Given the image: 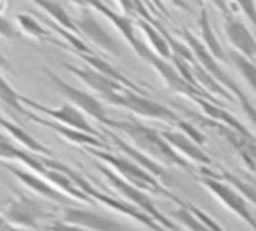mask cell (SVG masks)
Masks as SVG:
<instances>
[{
  "mask_svg": "<svg viewBox=\"0 0 256 231\" xmlns=\"http://www.w3.org/2000/svg\"><path fill=\"white\" fill-rule=\"evenodd\" d=\"M112 127L117 131L128 134L132 139V143L143 150V153H148L152 157L157 158L158 162L166 165H178V167L185 169V171H192L188 165V162L185 158H182L174 151V148L162 138L160 132H157L155 129H150L143 124H138L134 120H114Z\"/></svg>",
  "mask_w": 256,
  "mask_h": 231,
  "instance_id": "6da1fadb",
  "label": "cell"
},
{
  "mask_svg": "<svg viewBox=\"0 0 256 231\" xmlns=\"http://www.w3.org/2000/svg\"><path fill=\"white\" fill-rule=\"evenodd\" d=\"M0 212L7 219V223L12 225L14 228L18 226V228L26 230L38 228L40 221L51 216L44 202H40L38 198L28 197L21 191H16V197L10 202H7Z\"/></svg>",
  "mask_w": 256,
  "mask_h": 231,
  "instance_id": "7a4b0ae2",
  "label": "cell"
},
{
  "mask_svg": "<svg viewBox=\"0 0 256 231\" xmlns=\"http://www.w3.org/2000/svg\"><path fill=\"white\" fill-rule=\"evenodd\" d=\"M91 153L94 155L96 158L100 160L106 162L108 165L115 169L120 176H124V179L131 185H134L136 188L143 191H154V193H162L166 195L168 198L174 202H180L178 198H174L171 193L164 190L160 185H158V179H154V176L150 174L148 171H145L143 167H140L136 162H132L131 158H122L118 155H114V153H106V151H102L100 148H92Z\"/></svg>",
  "mask_w": 256,
  "mask_h": 231,
  "instance_id": "3957f363",
  "label": "cell"
},
{
  "mask_svg": "<svg viewBox=\"0 0 256 231\" xmlns=\"http://www.w3.org/2000/svg\"><path fill=\"white\" fill-rule=\"evenodd\" d=\"M44 75L51 80V84L56 87V91L60 92L61 96L66 97L68 103H72L74 106H77L78 110L84 111V113L89 115V117H92L94 120H98V122H102V124L108 125V127H112L114 120L108 117L106 108H104V104L98 99V97L92 96V94H89V92H86V91H82V89L75 87V85L68 84L66 80H63L61 77H58L56 73H52V71L48 70V68H44Z\"/></svg>",
  "mask_w": 256,
  "mask_h": 231,
  "instance_id": "277c9868",
  "label": "cell"
},
{
  "mask_svg": "<svg viewBox=\"0 0 256 231\" xmlns=\"http://www.w3.org/2000/svg\"><path fill=\"white\" fill-rule=\"evenodd\" d=\"M98 171L102 172L104 178H106V181L110 183L112 188H114L120 197H124L129 204H132L134 207H138L140 211H143L145 214H148L150 218H152L154 221H157L164 230L174 231V225H172V223L169 221L164 214H160V211L155 207L154 202L150 200L148 195H146L145 191L140 190V188H136L134 185H131V183H128L126 179H122L120 176L115 174V172H112L110 169H106L104 165H98Z\"/></svg>",
  "mask_w": 256,
  "mask_h": 231,
  "instance_id": "5b68a950",
  "label": "cell"
},
{
  "mask_svg": "<svg viewBox=\"0 0 256 231\" xmlns=\"http://www.w3.org/2000/svg\"><path fill=\"white\" fill-rule=\"evenodd\" d=\"M106 103L112 104V106L126 108V110L145 118H154V120H162V122H176V124L180 122L178 115L174 111H171L169 108L145 97V94L131 91V89H126L124 92L114 94Z\"/></svg>",
  "mask_w": 256,
  "mask_h": 231,
  "instance_id": "8992f818",
  "label": "cell"
},
{
  "mask_svg": "<svg viewBox=\"0 0 256 231\" xmlns=\"http://www.w3.org/2000/svg\"><path fill=\"white\" fill-rule=\"evenodd\" d=\"M21 103H23L24 106L32 108V110L38 111V113L46 115V117L51 118V120H56V122H60V124L68 125V127H74V129H77V131L88 132V134L98 136L100 138L98 131L89 124V120L86 118L84 111H80L72 103H63L58 108H49V106H46V104L37 103V101L30 99V97H24V96H21Z\"/></svg>",
  "mask_w": 256,
  "mask_h": 231,
  "instance_id": "52a82bcc",
  "label": "cell"
},
{
  "mask_svg": "<svg viewBox=\"0 0 256 231\" xmlns=\"http://www.w3.org/2000/svg\"><path fill=\"white\" fill-rule=\"evenodd\" d=\"M200 183H202V185L208 188V190L211 191V193L214 195V197L218 198L230 212H232V214H236L237 218H240L244 223H248V225L256 231V219L253 218V214H251L248 200L242 197V195L237 193L232 186L225 185V183H222L220 179H216L214 176H212V178H202Z\"/></svg>",
  "mask_w": 256,
  "mask_h": 231,
  "instance_id": "ba28073f",
  "label": "cell"
},
{
  "mask_svg": "<svg viewBox=\"0 0 256 231\" xmlns=\"http://www.w3.org/2000/svg\"><path fill=\"white\" fill-rule=\"evenodd\" d=\"M75 24H77L78 31H80L89 42L98 45L104 52L114 54V56H120L122 54V45L118 44L117 38L100 23L98 17L92 14L91 9H82L80 16L75 19Z\"/></svg>",
  "mask_w": 256,
  "mask_h": 231,
  "instance_id": "9c48e42d",
  "label": "cell"
},
{
  "mask_svg": "<svg viewBox=\"0 0 256 231\" xmlns=\"http://www.w3.org/2000/svg\"><path fill=\"white\" fill-rule=\"evenodd\" d=\"M0 165H2L7 172H10L18 181L23 183L28 190L34 191L35 195H38V197L46 198V200H49V202H54V204H60V205L68 204L66 195L61 193V191L58 190L56 186H52L51 183L46 181L44 176L30 171V169L20 167V165H10V164H7V162H0Z\"/></svg>",
  "mask_w": 256,
  "mask_h": 231,
  "instance_id": "30bf717a",
  "label": "cell"
},
{
  "mask_svg": "<svg viewBox=\"0 0 256 231\" xmlns=\"http://www.w3.org/2000/svg\"><path fill=\"white\" fill-rule=\"evenodd\" d=\"M63 66L66 68L74 77H77L80 82H84L89 89H92L98 96H102L103 101H108L114 94L124 92L126 89H128L122 84H118L117 80H114V78L100 73L98 70L88 66V64H86V66H74V64L63 63Z\"/></svg>",
  "mask_w": 256,
  "mask_h": 231,
  "instance_id": "8fae6325",
  "label": "cell"
},
{
  "mask_svg": "<svg viewBox=\"0 0 256 231\" xmlns=\"http://www.w3.org/2000/svg\"><path fill=\"white\" fill-rule=\"evenodd\" d=\"M63 221L82 226L88 231H129L124 225L108 216L88 211V209L66 207V205L63 209Z\"/></svg>",
  "mask_w": 256,
  "mask_h": 231,
  "instance_id": "7c38bea8",
  "label": "cell"
},
{
  "mask_svg": "<svg viewBox=\"0 0 256 231\" xmlns=\"http://www.w3.org/2000/svg\"><path fill=\"white\" fill-rule=\"evenodd\" d=\"M24 117H26L28 120L35 122V124H40L42 127L49 129V131L56 132L60 138L70 141V143H74V144H78V146L106 148V143L100 139L98 136H91V134H88V132L77 131V129H74V127H68V125H64V124H60V122H56V120H51V118H44V117H40V115L34 113L32 110L24 111Z\"/></svg>",
  "mask_w": 256,
  "mask_h": 231,
  "instance_id": "4fadbf2b",
  "label": "cell"
},
{
  "mask_svg": "<svg viewBox=\"0 0 256 231\" xmlns=\"http://www.w3.org/2000/svg\"><path fill=\"white\" fill-rule=\"evenodd\" d=\"M94 9L96 12H102L104 17H108V19L114 23V26L117 28L118 31L122 33V37L126 38V40L131 44L132 49L136 50V54H138L142 59L148 61L150 56H152L154 52H150L148 49H146L145 45H143V42L138 40V37L134 35V26H132V21L129 19L126 14H118V12H114V10L110 9V7L106 5V3H103L102 0H92L91 3V10Z\"/></svg>",
  "mask_w": 256,
  "mask_h": 231,
  "instance_id": "5bb4252c",
  "label": "cell"
},
{
  "mask_svg": "<svg viewBox=\"0 0 256 231\" xmlns=\"http://www.w3.org/2000/svg\"><path fill=\"white\" fill-rule=\"evenodd\" d=\"M183 37L186 38V42H188V45H190V49H192V52L197 56V59H199V63L202 64V66L208 70V73L209 75H212V77L216 78V80H220V84H223V85H226V87L230 89V92L232 94H236L239 99H242L244 97V92L240 91L239 87H237L236 84L232 82V78L228 77V75L225 73V71L222 70V68L218 66V64L214 63V59H212V56H211V52H209L206 47L200 44L199 40H197L196 37H194L192 33H188V31H185L183 33Z\"/></svg>",
  "mask_w": 256,
  "mask_h": 231,
  "instance_id": "9a60e30c",
  "label": "cell"
},
{
  "mask_svg": "<svg viewBox=\"0 0 256 231\" xmlns=\"http://www.w3.org/2000/svg\"><path fill=\"white\" fill-rule=\"evenodd\" d=\"M225 35L230 44L236 47L237 52H240L246 57H256V38L244 23L234 19L232 16H226Z\"/></svg>",
  "mask_w": 256,
  "mask_h": 231,
  "instance_id": "2e32d148",
  "label": "cell"
},
{
  "mask_svg": "<svg viewBox=\"0 0 256 231\" xmlns=\"http://www.w3.org/2000/svg\"><path fill=\"white\" fill-rule=\"evenodd\" d=\"M148 63L152 64V66L155 68V71L160 75L162 80L166 82L168 87H171L172 91L183 92V94H186V96H190V97L196 99V96H197L196 87H194L192 84H186L185 78H183L182 75L174 70V66H171V64L166 63L164 57H157L155 54H152L150 59H148Z\"/></svg>",
  "mask_w": 256,
  "mask_h": 231,
  "instance_id": "e0dca14e",
  "label": "cell"
},
{
  "mask_svg": "<svg viewBox=\"0 0 256 231\" xmlns=\"http://www.w3.org/2000/svg\"><path fill=\"white\" fill-rule=\"evenodd\" d=\"M160 134H162V138L168 141L174 150H178L180 153L186 155V157L192 158V160L199 162L200 165H211V158H209L199 148V144L190 139L188 136L180 134V132H171V131H162Z\"/></svg>",
  "mask_w": 256,
  "mask_h": 231,
  "instance_id": "ac0fdd59",
  "label": "cell"
},
{
  "mask_svg": "<svg viewBox=\"0 0 256 231\" xmlns=\"http://www.w3.org/2000/svg\"><path fill=\"white\" fill-rule=\"evenodd\" d=\"M0 127H2L4 131H6L12 139H16L20 144H23V146L26 148L28 151H34V153L44 155V157H51V151H49L48 148L44 146V144L38 143V141L35 139L34 136L30 134V132H26L23 127H20V125L14 124V122L7 120V118L2 117V115H0Z\"/></svg>",
  "mask_w": 256,
  "mask_h": 231,
  "instance_id": "d6986e66",
  "label": "cell"
},
{
  "mask_svg": "<svg viewBox=\"0 0 256 231\" xmlns=\"http://www.w3.org/2000/svg\"><path fill=\"white\" fill-rule=\"evenodd\" d=\"M110 138H112V141H114V143L117 144L118 148H120L122 151H124L126 155H128L129 158H131L132 162H136L140 167H143L145 171H148L150 174L154 176V178H157V179H166V178H168V172L164 171V167H160L157 162H154L152 158L148 157V155H145L143 151H138L136 148L129 146L128 143H124V141H122L120 138H117V136L112 134V132H110Z\"/></svg>",
  "mask_w": 256,
  "mask_h": 231,
  "instance_id": "ffe728a7",
  "label": "cell"
},
{
  "mask_svg": "<svg viewBox=\"0 0 256 231\" xmlns=\"http://www.w3.org/2000/svg\"><path fill=\"white\" fill-rule=\"evenodd\" d=\"M44 178L49 179V183H51L52 186H56L61 193H64L66 197L74 198V200L84 202V204H92V202H94L91 197H88L80 188L75 185L74 179H72L68 174H64V172L56 171V169H49L48 174H46Z\"/></svg>",
  "mask_w": 256,
  "mask_h": 231,
  "instance_id": "44dd1931",
  "label": "cell"
},
{
  "mask_svg": "<svg viewBox=\"0 0 256 231\" xmlns=\"http://www.w3.org/2000/svg\"><path fill=\"white\" fill-rule=\"evenodd\" d=\"M16 26L24 37H30V38H35V40H42V42H54V44L61 45L58 42V38L51 35V31L46 30L38 19H35L32 14H16Z\"/></svg>",
  "mask_w": 256,
  "mask_h": 231,
  "instance_id": "7402d4cb",
  "label": "cell"
},
{
  "mask_svg": "<svg viewBox=\"0 0 256 231\" xmlns=\"http://www.w3.org/2000/svg\"><path fill=\"white\" fill-rule=\"evenodd\" d=\"M78 56H80V59L84 61L88 66H91V68H94V70H98L100 73H103V75H106V77H110V78H114V80H117L118 84H122L124 87H128V89H131V91H136V92H140V89H138V85H134L131 80H129L126 75H122L118 70H115L114 66H112L108 61H104L103 57H100V56H96V54H86V52H78Z\"/></svg>",
  "mask_w": 256,
  "mask_h": 231,
  "instance_id": "603a6c76",
  "label": "cell"
},
{
  "mask_svg": "<svg viewBox=\"0 0 256 231\" xmlns=\"http://www.w3.org/2000/svg\"><path fill=\"white\" fill-rule=\"evenodd\" d=\"M32 2L40 7L49 17H52L54 23H58L60 26H63L64 30L72 31V33L80 35L77 24H75V19L66 12V9H64L60 2H56V0H32Z\"/></svg>",
  "mask_w": 256,
  "mask_h": 231,
  "instance_id": "cb8c5ba5",
  "label": "cell"
},
{
  "mask_svg": "<svg viewBox=\"0 0 256 231\" xmlns=\"http://www.w3.org/2000/svg\"><path fill=\"white\" fill-rule=\"evenodd\" d=\"M199 24H200V38L204 40V47L209 50V52H211V56L216 57V59H225V52H223V47L220 45V42L216 40L214 33H212L206 9H202V12H200Z\"/></svg>",
  "mask_w": 256,
  "mask_h": 231,
  "instance_id": "d4e9b609",
  "label": "cell"
},
{
  "mask_svg": "<svg viewBox=\"0 0 256 231\" xmlns=\"http://www.w3.org/2000/svg\"><path fill=\"white\" fill-rule=\"evenodd\" d=\"M171 216H172L174 221H178L183 228L188 230V231H211L196 214H194L192 211H190L186 204H182V207L176 209V211H172Z\"/></svg>",
  "mask_w": 256,
  "mask_h": 231,
  "instance_id": "484cf974",
  "label": "cell"
},
{
  "mask_svg": "<svg viewBox=\"0 0 256 231\" xmlns=\"http://www.w3.org/2000/svg\"><path fill=\"white\" fill-rule=\"evenodd\" d=\"M0 101H2L6 106L12 108V110H16L18 113H21V115H24V111L28 110V108L21 103V94L2 77V73H0Z\"/></svg>",
  "mask_w": 256,
  "mask_h": 231,
  "instance_id": "4316f807",
  "label": "cell"
},
{
  "mask_svg": "<svg viewBox=\"0 0 256 231\" xmlns=\"http://www.w3.org/2000/svg\"><path fill=\"white\" fill-rule=\"evenodd\" d=\"M228 56H230V61L237 66L239 73L244 77V80H246L248 84H250V87L256 92V66L250 61V57L242 56V54L237 52V50L228 52Z\"/></svg>",
  "mask_w": 256,
  "mask_h": 231,
  "instance_id": "83f0119b",
  "label": "cell"
},
{
  "mask_svg": "<svg viewBox=\"0 0 256 231\" xmlns=\"http://www.w3.org/2000/svg\"><path fill=\"white\" fill-rule=\"evenodd\" d=\"M140 26H142V30L145 31V35H146V38L150 40V44L154 45V49L157 50V54H160L164 59H168L169 56H171V45H169V42H168V38L166 37H162L160 33H158L157 30H154L152 28V24L150 23H146V21H140Z\"/></svg>",
  "mask_w": 256,
  "mask_h": 231,
  "instance_id": "f1b7e54d",
  "label": "cell"
},
{
  "mask_svg": "<svg viewBox=\"0 0 256 231\" xmlns=\"http://www.w3.org/2000/svg\"><path fill=\"white\" fill-rule=\"evenodd\" d=\"M46 24H48V26H51V30L56 31V33L60 35L61 38H64V40H66L68 44H70V47H72L74 50H77V52L92 54V52H91V49H89V47L80 40V37H78V35H75V33H72V31L64 30L63 26H60L58 23H52V21H49V19L46 21Z\"/></svg>",
  "mask_w": 256,
  "mask_h": 231,
  "instance_id": "f546056e",
  "label": "cell"
},
{
  "mask_svg": "<svg viewBox=\"0 0 256 231\" xmlns=\"http://www.w3.org/2000/svg\"><path fill=\"white\" fill-rule=\"evenodd\" d=\"M223 179H226V181L236 188V190L240 191V195H242L244 198H248L251 204L256 205V188L254 186L248 185V183H244V181H239V179H237L236 176H232V174H223Z\"/></svg>",
  "mask_w": 256,
  "mask_h": 231,
  "instance_id": "4dcf8cb0",
  "label": "cell"
},
{
  "mask_svg": "<svg viewBox=\"0 0 256 231\" xmlns=\"http://www.w3.org/2000/svg\"><path fill=\"white\" fill-rule=\"evenodd\" d=\"M0 37L6 38V40H23L24 35L18 30L16 24L10 23V19L0 14Z\"/></svg>",
  "mask_w": 256,
  "mask_h": 231,
  "instance_id": "1f68e13d",
  "label": "cell"
},
{
  "mask_svg": "<svg viewBox=\"0 0 256 231\" xmlns=\"http://www.w3.org/2000/svg\"><path fill=\"white\" fill-rule=\"evenodd\" d=\"M237 5L242 9V12L248 16V19L256 26V2L254 0H236Z\"/></svg>",
  "mask_w": 256,
  "mask_h": 231,
  "instance_id": "d6a6232c",
  "label": "cell"
},
{
  "mask_svg": "<svg viewBox=\"0 0 256 231\" xmlns=\"http://www.w3.org/2000/svg\"><path fill=\"white\" fill-rule=\"evenodd\" d=\"M178 127L182 129L183 132H185V136H188V138L192 139V141H196V143L202 144L204 141H206V139H204V136L200 134V132L197 131V129H194V127H192V125H190V124H186V122L180 120V122H178Z\"/></svg>",
  "mask_w": 256,
  "mask_h": 231,
  "instance_id": "836d02e7",
  "label": "cell"
},
{
  "mask_svg": "<svg viewBox=\"0 0 256 231\" xmlns=\"http://www.w3.org/2000/svg\"><path fill=\"white\" fill-rule=\"evenodd\" d=\"M48 231H88L82 226H77V225H72V223H66V221H54L51 225L48 226Z\"/></svg>",
  "mask_w": 256,
  "mask_h": 231,
  "instance_id": "e575fe53",
  "label": "cell"
},
{
  "mask_svg": "<svg viewBox=\"0 0 256 231\" xmlns=\"http://www.w3.org/2000/svg\"><path fill=\"white\" fill-rule=\"evenodd\" d=\"M209 2H212V5L218 7L220 12L226 14V16H230V7H228V0H209Z\"/></svg>",
  "mask_w": 256,
  "mask_h": 231,
  "instance_id": "d590c367",
  "label": "cell"
},
{
  "mask_svg": "<svg viewBox=\"0 0 256 231\" xmlns=\"http://www.w3.org/2000/svg\"><path fill=\"white\" fill-rule=\"evenodd\" d=\"M0 70H6V71H12L14 73V68L12 64L9 63V59H7L6 56H4V52L0 50Z\"/></svg>",
  "mask_w": 256,
  "mask_h": 231,
  "instance_id": "8d00e7d4",
  "label": "cell"
},
{
  "mask_svg": "<svg viewBox=\"0 0 256 231\" xmlns=\"http://www.w3.org/2000/svg\"><path fill=\"white\" fill-rule=\"evenodd\" d=\"M118 5H120V9L124 10V12H132V9H134V3H132V0H117Z\"/></svg>",
  "mask_w": 256,
  "mask_h": 231,
  "instance_id": "74e56055",
  "label": "cell"
},
{
  "mask_svg": "<svg viewBox=\"0 0 256 231\" xmlns=\"http://www.w3.org/2000/svg\"><path fill=\"white\" fill-rule=\"evenodd\" d=\"M72 2H74L75 5L82 7V9H91V3H92V0H72Z\"/></svg>",
  "mask_w": 256,
  "mask_h": 231,
  "instance_id": "f35d334b",
  "label": "cell"
},
{
  "mask_svg": "<svg viewBox=\"0 0 256 231\" xmlns=\"http://www.w3.org/2000/svg\"><path fill=\"white\" fill-rule=\"evenodd\" d=\"M7 7H9V2H7V0H0V14L6 12Z\"/></svg>",
  "mask_w": 256,
  "mask_h": 231,
  "instance_id": "ab89813d",
  "label": "cell"
},
{
  "mask_svg": "<svg viewBox=\"0 0 256 231\" xmlns=\"http://www.w3.org/2000/svg\"><path fill=\"white\" fill-rule=\"evenodd\" d=\"M6 226H12V225H9V223H7V219L2 216V212H0V228H6Z\"/></svg>",
  "mask_w": 256,
  "mask_h": 231,
  "instance_id": "60d3db41",
  "label": "cell"
},
{
  "mask_svg": "<svg viewBox=\"0 0 256 231\" xmlns=\"http://www.w3.org/2000/svg\"><path fill=\"white\" fill-rule=\"evenodd\" d=\"M172 2H174L176 5H180V7H185V9H186V5H185V3H183V2H180V0H172Z\"/></svg>",
  "mask_w": 256,
  "mask_h": 231,
  "instance_id": "b9f144b4",
  "label": "cell"
}]
</instances>
